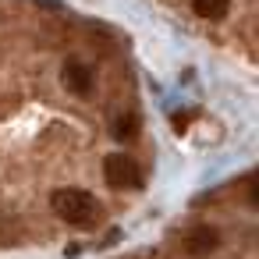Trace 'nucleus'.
I'll return each mask as SVG.
<instances>
[{"label": "nucleus", "instance_id": "39448f33", "mask_svg": "<svg viewBox=\"0 0 259 259\" xmlns=\"http://www.w3.org/2000/svg\"><path fill=\"white\" fill-rule=\"evenodd\" d=\"M110 135H114L117 142H132V139L139 135V117H135V114H117L114 124H110Z\"/></svg>", "mask_w": 259, "mask_h": 259}, {"label": "nucleus", "instance_id": "f03ea898", "mask_svg": "<svg viewBox=\"0 0 259 259\" xmlns=\"http://www.w3.org/2000/svg\"><path fill=\"white\" fill-rule=\"evenodd\" d=\"M103 178H107L110 188H124V192H139V188L146 185L142 167H139L135 156H128V153H110V156L103 160Z\"/></svg>", "mask_w": 259, "mask_h": 259}, {"label": "nucleus", "instance_id": "7ed1b4c3", "mask_svg": "<svg viewBox=\"0 0 259 259\" xmlns=\"http://www.w3.org/2000/svg\"><path fill=\"white\" fill-rule=\"evenodd\" d=\"M217 245H220V234H217V227H206V224H199V227H192V231L185 234V252H188V255H209Z\"/></svg>", "mask_w": 259, "mask_h": 259}, {"label": "nucleus", "instance_id": "423d86ee", "mask_svg": "<svg viewBox=\"0 0 259 259\" xmlns=\"http://www.w3.org/2000/svg\"><path fill=\"white\" fill-rule=\"evenodd\" d=\"M192 8L199 18H209V22H220L231 8V0H192Z\"/></svg>", "mask_w": 259, "mask_h": 259}, {"label": "nucleus", "instance_id": "f257e3e1", "mask_svg": "<svg viewBox=\"0 0 259 259\" xmlns=\"http://www.w3.org/2000/svg\"><path fill=\"white\" fill-rule=\"evenodd\" d=\"M50 206L71 227H93L100 220V199L85 188H57L50 195Z\"/></svg>", "mask_w": 259, "mask_h": 259}, {"label": "nucleus", "instance_id": "20e7f679", "mask_svg": "<svg viewBox=\"0 0 259 259\" xmlns=\"http://www.w3.org/2000/svg\"><path fill=\"white\" fill-rule=\"evenodd\" d=\"M64 85L75 96H89L93 93V68H85L82 61H68L64 64Z\"/></svg>", "mask_w": 259, "mask_h": 259}]
</instances>
